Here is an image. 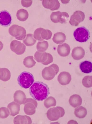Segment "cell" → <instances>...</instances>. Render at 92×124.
Wrapping results in <instances>:
<instances>
[{
  "label": "cell",
  "instance_id": "1",
  "mask_svg": "<svg viewBox=\"0 0 92 124\" xmlns=\"http://www.w3.org/2000/svg\"><path fill=\"white\" fill-rule=\"evenodd\" d=\"M29 93L35 100L42 101L46 99L50 94L47 85L43 82H35L29 88Z\"/></svg>",
  "mask_w": 92,
  "mask_h": 124
},
{
  "label": "cell",
  "instance_id": "2",
  "mask_svg": "<svg viewBox=\"0 0 92 124\" xmlns=\"http://www.w3.org/2000/svg\"><path fill=\"white\" fill-rule=\"evenodd\" d=\"M17 80L18 84L21 87L27 89L33 83L34 78L30 73L23 72L18 76Z\"/></svg>",
  "mask_w": 92,
  "mask_h": 124
},
{
  "label": "cell",
  "instance_id": "3",
  "mask_svg": "<svg viewBox=\"0 0 92 124\" xmlns=\"http://www.w3.org/2000/svg\"><path fill=\"white\" fill-rule=\"evenodd\" d=\"M8 32L12 36L19 40L24 39L26 37V31L23 27L17 25H13L9 28Z\"/></svg>",
  "mask_w": 92,
  "mask_h": 124
},
{
  "label": "cell",
  "instance_id": "4",
  "mask_svg": "<svg viewBox=\"0 0 92 124\" xmlns=\"http://www.w3.org/2000/svg\"><path fill=\"white\" fill-rule=\"evenodd\" d=\"M73 35L76 41L84 42L89 39L90 33L87 29L84 27L82 26L77 28L74 31Z\"/></svg>",
  "mask_w": 92,
  "mask_h": 124
},
{
  "label": "cell",
  "instance_id": "5",
  "mask_svg": "<svg viewBox=\"0 0 92 124\" xmlns=\"http://www.w3.org/2000/svg\"><path fill=\"white\" fill-rule=\"evenodd\" d=\"M59 68L55 64H53L49 66L46 67L42 71V76L43 78L47 80L52 79L58 72Z\"/></svg>",
  "mask_w": 92,
  "mask_h": 124
},
{
  "label": "cell",
  "instance_id": "6",
  "mask_svg": "<svg viewBox=\"0 0 92 124\" xmlns=\"http://www.w3.org/2000/svg\"><path fill=\"white\" fill-rule=\"evenodd\" d=\"M64 114V109L62 107L58 106L49 109L47 111L46 115L49 120L51 121H54L63 117Z\"/></svg>",
  "mask_w": 92,
  "mask_h": 124
},
{
  "label": "cell",
  "instance_id": "7",
  "mask_svg": "<svg viewBox=\"0 0 92 124\" xmlns=\"http://www.w3.org/2000/svg\"><path fill=\"white\" fill-rule=\"evenodd\" d=\"M25 113L29 115H33L35 112L37 103L34 99L31 98H26L23 104Z\"/></svg>",
  "mask_w": 92,
  "mask_h": 124
},
{
  "label": "cell",
  "instance_id": "8",
  "mask_svg": "<svg viewBox=\"0 0 92 124\" xmlns=\"http://www.w3.org/2000/svg\"><path fill=\"white\" fill-rule=\"evenodd\" d=\"M69 17L68 13L65 12L60 11L53 12L50 15L51 21L54 23H60L61 24L66 23Z\"/></svg>",
  "mask_w": 92,
  "mask_h": 124
},
{
  "label": "cell",
  "instance_id": "9",
  "mask_svg": "<svg viewBox=\"0 0 92 124\" xmlns=\"http://www.w3.org/2000/svg\"><path fill=\"white\" fill-rule=\"evenodd\" d=\"M11 50L18 55H20L25 52L26 47L23 43L16 40L12 41L10 44Z\"/></svg>",
  "mask_w": 92,
  "mask_h": 124
},
{
  "label": "cell",
  "instance_id": "10",
  "mask_svg": "<svg viewBox=\"0 0 92 124\" xmlns=\"http://www.w3.org/2000/svg\"><path fill=\"white\" fill-rule=\"evenodd\" d=\"M85 17V14L83 12L79 10L76 11L71 16L69 23L72 26H77L84 20Z\"/></svg>",
  "mask_w": 92,
  "mask_h": 124
},
{
  "label": "cell",
  "instance_id": "11",
  "mask_svg": "<svg viewBox=\"0 0 92 124\" xmlns=\"http://www.w3.org/2000/svg\"><path fill=\"white\" fill-rule=\"evenodd\" d=\"M71 80V76L69 73L66 72H61L58 76V80L62 85H66L69 84Z\"/></svg>",
  "mask_w": 92,
  "mask_h": 124
},
{
  "label": "cell",
  "instance_id": "12",
  "mask_svg": "<svg viewBox=\"0 0 92 124\" xmlns=\"http://www.w3.org/2000/svg\"><path fill=\"white\" fill-rule=\"evenodd\" d=\"M42 4L44 7L51 11L58 9L60 6L58 0H43Z\"/></svg>",
  "mask_w": 92,
  "mask_h": 124
},
{
  "label": "cell",
  "instance_id": "13",
  "mask_svg": "<svg viewBox=\"0 0 92 124\" xmlns=\"http://www.w3.org/2000/svg\"><path fill=\"white\" fill-rule=\"evenodd\" d=\"M11 17L7 11H3L0 12V24L4 26H7L11 22Z\"/></svg>",
  "mask_w": 92,
  "mask_h": 124
},
{
  "label": "cell",
  "instance_id": "14",
  "mask_svg": "<svg viewBox=\"0 0 92 124\" xmlns=\"http://www.w3.org/2000/svg\"><path fill=\"white\" fill-rule=\"evenodd\" d=\"M85 54V50L82 47L77 46L74 48L72 50L71 55L74 59L78 60L83 58Z\"/></svg>",
  "mask_w": 92,
  "mask_h": 124
},
{
  "label": "cell",
  "instance_id": "15",
  "mask_svg": "<svg viewBox=\"0 0 92 124\" xmlns=\"http://www.w3.org/2000/svg\"><path fill=\"white\" fill-rule=\"evenodd\" d=\"M70 50L69 46L65 43L58 46L57 51L58 54L62 57H66L69 54Z\"/></svg>",
  "mask_w": 92,
  "mask_h": 124
},
{
  "label": "cell",
  "instance_id": "16",
  "mask_svg": "<svg viewBox=\"0 0 92 124\" xmlns=\"http://www.w3.org/2000/svg\"><path fill=\"white\" fill-rule=\"evenodd\" d=\"M14 124H31L32 121L30 117L26 115H18L14 119Z\"/></svg>",
  "mask_w": 92,
  "mask_h": 124
},
{
  "label": "cell",
  "instance_id": "17",
  "mask_svg": "<svg viewBox=\"0 0 92 124\" xmlns=\"http://www.w3.org/2000/svg\"><path fill=\"white\" fill-rule=\"evenodd\" d=\"M14 101L19 104H24L26 98L25 93L20 90L16 91L14 95Z\"/></svg>",
  "mask_w": 92,
  "mask_h": 124
},
{
  "label": "cell",
  "instance_id": "18",
  "mask_svg": "<svg viewBox=\"0 0 92 124\" xmlns=\"http://www.w3.org/2000/svg\"><path fill=\"white\" fill-rule=\"evenodd\" d=\"M70 104L74 108L80 105L82 103V99L78 95L75 94L71 96L69 100Z\"/></svg>",
  "mask_w": 92,
  "mask_h": 124
},
{
  "label": "cell",
  "instance_id": "19",
  "mask_svg": "<svg viewBox=\"0 0 92 124\" xmlns=\"http://www.w3.org/2000/svg\"><path fill=\"white\" fill-rule=\"evenodd\" d=\"M7 108L9 109L10 113V115L12 116L18 114L20 110V105L18 103L13 101L9 103Z\"/></svg>",
  "mask_w": 92,
  "mask_h": 124
},
{
  "label": "cell",
  "instance_id": "20",
  "mask_svg": "<svg viewBox=\"0 0 92 124\" xmlns=\"http://www.w3.org/2000/svg\"><path fill=\"white\" fill-rule=\"evenodd\" d=\"M79 68L81 71L84 73H90L92 70V63L88 61H83L80 63Z\"/></svg>",
  "mask_w": 92,
  "mask_h": 124
},
{
  "label": "cell",
  "instance_id": "21",
  "mask_svg": "<svg viewBox=\"0 0 92 124\" xmlns=\"http://www.w3.org/2000/svg\"><path fill=\"white\" fill-rule=\"evenodd\" d=\"M66 39L65 35L63 33L58 32L54 34L52 38V40L57 44L63 43L65 42Z\"/></svg>",
  "mask_w": 92,
  "mask_h": 124
},
{
  "label": "cell",
  "instance_id": "22",
  "mask_svg": "<svg viewBox=\"0 0 92 124\" xmlns=\"http://www.w3.org/2000/svg\"><path fill=\"white\" fill-rule=\"evenodd\" d=\"M48 53L46 52H36L34 55V59L38 62L42 63L45 62L47 59Z\"/></svg>",
  "mask_w": 92,
  "mask_h": 124
},
{
  "label": "cell",
  "instance_id": "23",
  "mask_svg": "<svg viewBox=\"0 0 92 124\" xmlns=\"http://www.w3.org/2000/svg\"><path fill=\"white\" fill-rule=\"evenodd\" d=\"M11 75L10 71L6 68H0V80L6 81L9 80Z\"/></svg>",
  "mask_w": 92,
  "mask_h": 124
},
{
  "label": "cell",
  "instance_id": "24",
  "mask_svg": "<svg viewBox=\"0 0 92 124\" xmlns=\"http://www.w3.org/2000/svg\"><path fill=\"white\" fill-rule=\"evenodd\" d=\"M74 112L75 116L80 118H84L87 114L86 109L82 106L76 108Z\"/></svg>",
  "mask_w": 92,
  "mask_h": 124
},
{
  "label": "cell",
  "instance_id": "25",
  "mask_svg": "<svg viewBox=\"0 0 92 124\" xmlns=\"http://www.w3.org/2000/svg\"><path fill=\"white\" fill-rule=\"evenodd\" d=\"M16 16L19 20L22 21H25L28 19L29 16V13L26 10L21 9L17 11Z\"/></svg>",
  "mask_w": 92,
  "mask_h": 124
},
{
  "label": "cell",
  "instance_id": "26",
  "mask_svg": "<svg viewBox=\"0 0 92 124\" xmlns=\"http://www.w3.org/2000/svg\"><path fill=\"white\" fill-rule=\"evenodd\" d=\"M23 62L24 65L28 68L32 67L36 64V62L34 59L33 56H29L26 57L24 59Z\"/></svg>",
  "mask_w": 92,
  "mask_h": 124
},
{
  "label": "cell",
  "instance_id": "27",
  "mask_svg": "<svg viewBox=\"0 0 92 124\" xmlns=\"http://www.w3.org/2000/svg\"><path fill=\"white\" fill-rule=\"evenodd\" d=\"M23 42L27 46H31L35 44L36 40L34 38L33 34L29 33L26 35V38Z\"/></svg>",
  "mask_w": 92,
  "mask_h": 124
},
{
  "label": "cell",
  "instance_id": "28",
  "mask_svg": "<svg viewBox=\"0 0 92 124\" xmlns=\"http://www.w3.org/2000/svg\"><path fill=\"white\" fill-rule=\"evenodd\" d=\"M48 43L47 41L45 40L39 41L37 44L36 47L38 51L43 52L47 49L48 47Z\"/></svg>",
  "mask_w": 92,
  "mask_h": 124
},
{
  "label": "cell",
  "instance_id": "29",
  "mask_svg": "<svg viewBox=\"0 0 92 124\" xmlns=\"http://www.w3.org/2000/svg\"><path fill=\"white\" fill-rule=\"evenodd\" d=\"M56 101L54 97L50 96L47 98L44 101V104L45 106L47 108L55 106L56 105Z\"/></svg>",
  "mask_w": 92,
  "mask_h": 124
},
{
  "label": "cell",
  "instance_id": "30",
  "mask_svg": "<svg viewBox=\"0 0 92 124\" xmlns=\"http://www.w3.org/2000/svg\"><path fill=\"white\" fill-rule=\"evenodd\" d=\"M52 35V33L51 31L43 28L41 33L40 36L43 40H47L51 39Z\"/></svg>",
  "mask_w": 92,
  "mask_h": 124
},
{
  "label": "cell",
  "instance_id": "31",
  "mask_svg": "<svg viewBox=\"0 0 92 124\" xmlns=\"http://www.w3.org/2000/svg\"><path fill=\"white\" fill-rule=\"evenodd\" d=\"M92 76H87L84 77L82 79V83L85 87L89 88L92 86Z\"/></svg>",
  "mask_w": 92,
  "mask_h": 124
},
{
  "label": "cell",
  "instance_id": "32",
  "mask_svg": "<svg viewBox=\"0 0 92 124\" xmlns=\"http://www.w3.org/2000/svg\"><path fill=\"white\" fill-rule=\"evenodd\" d=\"M10 112L8 109L6 107L0 108V118H5L8 117Z\"/></svg>",
  "mask_w": 92,
  "mask_h": 124
},
{
  "label": "cell",
  "instance_id": "33",
  "mask_svg": "<svg viewBox=\"0 0 92 124\" xmlns=\"http://www.w3.org/2000/svg\"><path fill=\"white\" fill-rule=\"evenodd\" d=\"M43 28H39L36 29L34 32V37L38 40L42 41L43 40L42 39L40 34Z\"/></svg>",
  "mask_w": 92,
  "mask_h": 124
},
{
  "label": "cell",
  "instance_id": "34",
  "mask_svg": "<svg viewBox=\"0 0 92 124\" xmlns=\"http://www.w3.org/2000/svg\"><path fill=\"white\" fill-rule=\"evenodd\" d=\"M32 0H22L21 3L23 7H29L32 4Z\"/></svg>",
  "mask_w": 92,
  "mask_h": 124
},
{
  "label": "cell",
  "instance_id": "35",
  "mask_svg": "<svg viewBox=\"0 0 92 124\" xmlns=\"http://www.w3.org/2000/svg\"><path fill=\"white\" fill-rule=\"evenodd\" d=\"M53 61V58L51 54L48 53V57L47 60L42 64L44 65H47L51 63Z\"/></svg>",
  "mask_w": 92,
  "mask_h": 124
},
{
  "label": "cell",
  "instance_id": "36",
  "mask_svg": "<svg viewBox=\"0 0 92 124\" xmlns=\"http://www.w3.org/2000/svg\"><path fill=\"white\" fill-rule=\"evenodd\" d=\"M3 46L2 42L0 41V51L2 49Z\"/></svg>",
  "mask_w": 92,
  "mask_h": 124
}]
</instances>
